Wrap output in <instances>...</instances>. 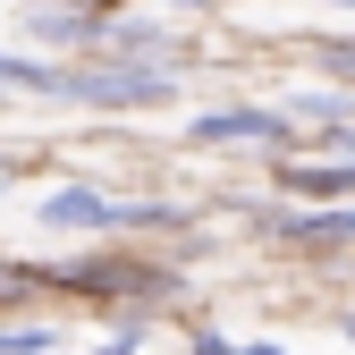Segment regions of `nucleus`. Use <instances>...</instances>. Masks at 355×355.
I'll return each instance as SVG.
<instances>
[{"mask_svg":"<svg viewBox=\"0 0 355 355\" xmlns=\"http://www.w3.org/2000/svg\"><path fill=\"white\" fill-rule=\"evenodd\" d=\"M9 288H17V279H9V271H0V296H9Z\"/></svg>","mask_w":355,"mask_h":355,"instance_id":"obj_16","label":"nucleus"},{"mask_svg":"<svg viewBox=\"0 0 355 355\" xmlns=\"http://www.w3.org/2000/svg\"><path fill=\"white\" fill-rule=\"evenodd\" d=\"M161 9H229V0H161Z\"/></svg>","mask_w":355,"mask_h":355,"instance_id":"obj_13","label":"nucleus"},{"mask_svg":"<svg viewBox=\"0 0 355 355\" xmlns=\"http://www.w3.org/2000/svg\"><path fill=\"white\" fill-rule=\"evenodd\" d=\"M187 136H195V144H271V153H288L296 136H313V127H288L279 110H254V102H245V110H211V119H195Z\"/></svg>","mask_w":355,"mask_h":355,"instance_id":"obj_2","label":"nucleus"},{"mask_svg":"<svg viewBox=\"0 0 355 355\" xmlns=\"http://www.w3.org/2000/svg\"><path fill=\"white\" fill-rule=\"evenodd\" d=\"M237 355H279V347H237Z\"/></svg>","mask_w":355,"mask_h":355,"instance_id":"obj_15","label":"nucleus"},{"mask_svg":"<svg viewBox=\"0 0 355 355\" xmlns=\"http://www.w3.org/2000/svg\"><path fill=\"white\" fill-rule=\"evenodd\" d=\"M26 9H119V0H26Z\"/></svg>","mask_w":355,"mask_h":355,"instance_id":"obj_11","label":"nucleus"},{"mask_svg":"<svg viewBox=\"0 0 355 355\" xmlns=\"http://www.w3.org/2000/svg\"><path fill=\"white\" fill-rule=\"evenodd\" d=\"M102 355H136V338H119V347H102Z\"/></svg>","mask_w":355,"mask_h":355,"instance_id":"obj_14","label":"nucleus"},{"mask_svg":"<svg viewBox=\"0 0 355 355\" xmlns=\"http://www.w3.org/2000/svg\"><path fill=\"white\" fill-rule=\"evenodd\" d=\"M279 178L296 195H355V161H288Z\"/></svg>","mask_w":355,"mask_h":355,"instance_id":"obj_6","label":"nucleus"},{"mask_svg":"<svg viewBox=\"0 0 355 355\" xmlns=\"http://www.w3.org/2000/svg\"><path fill=\"white\" fill-rule=\"evenodd\" d=\"M0 94H60L68 102V68H51V60H9V51H0Z\"/></svg>","mask_w":355,"mask_h":355,"instance_id":"obj_5","label":"nucleus"},{"mask_svg":"<svg viewBox=\"0 0 355 355\" xmlns=\"http://www.w3.org/2000/svg\"><path fill=\"white\" fill-rule=\"evenodd\" d=\"M119 220H136L119 195L102 187H60V195H42V229H60V237H85V229H119Z\"/></svg>","mask_w":355,"mask_h":355,"instance_id":"obj_3","label":"nucleus"},{"mask_svg":"<svg viewBox=\"0 0 355 355\" xmlns=\"http://www.w3.org/2000/svg\"><path fill=\"white\" fill-rule=\"evenodd\" d=\"M195 355H237V347L229 338H195Z\"/></svg>","mask_w":355,"mask_h":355,"instance_id":"obj_12","label":"nucleus"},{"mask_svg":"<svg viewBox=\"0 0 355 355\" xmlns=\"http://www.w3.org/2000/svg\"><path fill=\"white\" fill-rule=\"evenodd\" d=\"M178 94V68L169 60H102V68H68V102H94V110H153Z\"/></svg>","mask_w":355,"mask_h":355,"instance_id":"obj_1","label":"nucleus"},{"mask_svg":"<svg viewBox=\"0 0 355 355\" xmlns=\"http://www.w3.org/2000/svg\"><path fill=\"white\" fill-rule=\"evenodd\" d=\"M347 9H355V0H347Z\"/></svg>","mask_w":355,"mask_h":355,"instance_id":"obj_18","label":"nucleus"},{"mask_svg":"<svg viewBox=\"0 0 355 355\" xmlns=\"http://www.w3.org/2000/svg\"><path fill=\"white\" fill-rule=\"evenodd\" d=\"M347 338H355V322H347Z\"/></svg>","mask_w":355,"mask_h":355,"instance_id":"obj_17","label":"nucleus"},{"mask_svg":"<svg viewBox=\"0 0 355 355\" xmlns=\"http://www.w3.org/2000/svg\"><path fill=\"white\" fill-rule=\"evenodd\" d=\"M313 60H322V68H330L338 85H355V42H322V51H313Z\"/></svg>","mask_w":355,"mask_h":355,"instance_id":"obj_8","label":"nucleus"},{"mask_svg":"<svg viewBox=\"0 0 355 355\" xmlns=\"http://www.w3.org/2000/svg\"><path fill=\"white\" fill-rule=\"evenodd\" d=\"M313 153L322 161H355V127H313Z\"/></svg>","mask_w":355,"mask_h":355,"instance_id":"obj_7","label":"nucleus"},{"mask_svg":"<svg viewBox=\"0 0 355 355\" xmlns=\"http://www.w3.org/2000/svg\"><path fill=\"white\" fill-rule=\"evenodd\" d=\"M338 110H347V94H296V119H313V127L338 119Z\"/></svg>","mask_w":355,"mask_h":355,"instance_id":"obj_9","label":"nucleus"},{"mask_svg":"<svg viewBox=\"0 0 355 355\" xmlns=\"http://www.w3.org/2000/svg\"><path fill=\"white\" fill-rule=\"evenodd\" d=\"M0 355H51V338L42 330H0Z\"/></svg>","mask_w":355,"mask_h":355,"instance_id":"obj_10","label":"nucleus"},{"mask_svg":"<svg viewBox=\"0 0 355 355\" xmlns=\"http://www.w3.org/2000/svg\"><path fill=\"white\" fill-rule=\"evenodd\" d=\"M288 237L304 254H355V211H304V220H288Z\"/></svg>","mask_w":355,"mask_h":355,"instance_id":"obj_4","label":"nucleus"}]
</instances>
